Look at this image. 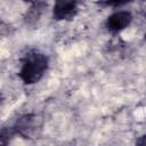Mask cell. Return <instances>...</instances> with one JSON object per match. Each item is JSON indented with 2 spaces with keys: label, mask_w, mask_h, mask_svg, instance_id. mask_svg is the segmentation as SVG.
<instances>
[{
  "label": "cell",
  "mask_w": 146,
  "mask_h": 146,
  "mask_svg": "<svg viewBox=\"0 0 146 146\" xmlns=\"http://www.w3.org/2000/svg\"><path fill=\"white\" fill-rule=\"evenodd\" d=\"M47 67H48L47 56L39 51H31L23 59V64L19 71V76L24 83L27 84L35 83L42 78Z\"/></svg>",
  "instance_id": "cell-1"
},
{
  "label": "cell",
  "mask_w": 146,
  "mask_h": 146,
  "mask_svg": "<svg viewBox=\"0 0 146 146\" xmlns=\"http://www.w3.org/2000/svg\"><path fill=\"white\" fill-rule=\"evenodd\" d=\"M136 146H146V133L139 137L136 141Z\"/></svg>",
  "instance_id": "cell-5"
},
{
  "label": "cell",
  "mask_w": 146,
  "mask_h": 146,
  "mask_svg": "<svg viewBox=\"0 0 146 146\" xmlns=\"http://www.w3.org/2000/svg\"><path fill=\"white\" fill-rule=\"evenodd\" d=\"M41 120L34 114L21 116L15 123V131L24 138H34L41 130Z\"/></svg>",
  "instance_id": "cell-2"
},
{
  "label": "cell",
  "mask_w": 146,
  "mask_h": 146,
  "mask_svg": "<svg viewBox=\"0 0 146 146\" xmlns=\"http://www.w3.org/2000/svg\"><path fill=\"white\" fill-rule=\"evenodd\" d=\"M131 19H132V16L129 11H124V10L116 11L111 16H108L106 21V27L111 32H119L125 29L130 24Z\"/></svg>",
  "instance_id": "cell-4"
},
{
  "label": "cell",
  "mask_w": 146,
  "mask_h": 146,
  "mask_svg": "<svg viewBox=\"0 0 146 146\" xmlns=\"http://www.w3.org/2000/svg\"><path fill=\"white\" fill-rule=\"evenodd\" d=\"M78 11V3L75 1H57L54 6V18L57 21L72 19Z\"/></svg>",
  "instance_id": "cell-3"
}]
</instances>
